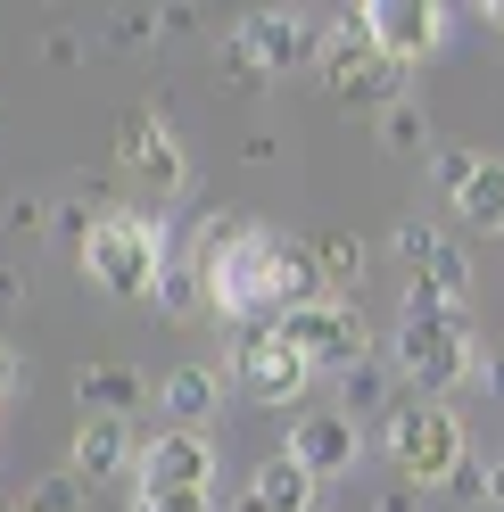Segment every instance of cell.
<instances>
[{
    "label": "cell",
    "instance_id": "6da1fadb",
    "mask_svg": "<svg viewBox=\"0 0 504 512\" xmlns=\"http://www.w3.org/2000/svg\"><path fill=\"white\" fill-rule=\"evenodd\" d=\"M83 273L100 281L108 298H157V273H166V232H157V215H133V207L100 215V232L83 240Z\"/></svg>",
    "mask_w": 504,
    "mask_h": 512
},
{
    "label": "cell",
    "instance_id": "7a4b0ae2",
    "mask_svg": "<svg viewBox=\"0 0 504 512\" xmlns=\"http://www.w3.org/2000/svg\"><path fill=\"white\" fill-rule=\"evenodd\" d=\"M389 463L405 471V488H455L463 471V422L447 405H397L389 413Z\"/></svg>",
    "mask_w": 504,
    "mask_h": 512
},
{
    "label": "cell",
    "instance_id": "3957f363",
    "mask_svg": "<svg viewBox=\"0 0 504 512\" xmlns=\"http://www.w3.org/2000/svg\"><path fill=\"white\" fill-rule=\"evenodd\" d=\"M397 372L414 380L430 405L447 397V389H463V380H471V331H463V314H405Z\"/></svg>",
    "mask_w": 504,
    "mask_h": 512
},
{
    "label": "cell",
    "instance_id": "277c9868",
    "mask_svg": "<svg viewBox=\"0 0 504 512\" xmlns=\"http://www.w3.org/2000/svg\"><path fill=\"white\" fill-rule=\"evenodd\" d=\"M273 331L306 356V372H356V364H372V331H364V314H356V306H339V298H314V306H298V314H281Z\"/></svg>",
    "mask_w": 504,
    "mask_h": 512
},
{
    "label": "cell",
    "instance_id": "5b68a950",
    "mask_svg": "<svg viewBox=\"0 0 504 512\" xmlns=\"http://www.w3.org/2000/svg\"><path fill=\"white\" fill-rule=\"evenodd\" d=\"M141 496H215V446L199 430H166L141 446Z\"/></svg>",
    "mask_w": 504,
    "mask_h": 512
},
{
    "label": "cell",
    "instance_id": "8992f818",
    "mask_svg": "<svg viewBox=\"0 0 504 512\" xmlns=\"http://www.w3.org/2000/svg\"><path fill=\"white\" fill-rule=\"evenodd\" d=\"M232 380H240L257 405H290V397L306 389V356H298L273 323H257V331H240V347H232Z\"/></svg>",
    "mask_w": 504,
    "mask_h": 512
},
{
    "label": "cell",
    "instance_id": "52a82bcc",
    "mask_svg": "<svg viewBox=\"0 0 504 512\" xmlns=\"http://www.w3.org/2000/svg\"><path fill=\"white\" fill-rule=\"evenodd\" d=\"M116 166L133 174L149 199H174V190H182V149H174V133L157 116H124L116 124Z\"/></svg>",
    "mask_w": 504,
    "mask_h": 512
},
{
    "label": "cell",
    "instance_id": "ba28073f",
    "mask_svg": "<svg viewBox=\"0 0 504 512\" xmlns=\"http://www.w3.org/2000/svg\"><path fill=\"white\" fill-rule=\"evenodd\" d=\"M290 455L314 471V479H331V471H356L364 455V430H356V413H339V405H314L290 422Z\"/></svg>",
    "mask_w": 504,
    "mask_h": 512
},
{
    "label": "cell",
    "instance_id": "9c48e42d",
    "mask_svg": "<svg viewBox=\"0 0 504 512\" xmlns=\"http://www.w3.org/2000/svg\"><path fill=\"white\" fill-rule=\"evenodd\" d=\"M323 298V265H314V248L290 240V232H265V323L281 314H298Z\"/></svg>",
    "mask_w": 504,
    "mask_h": 512
},
{
    "label": "cell",
    "instance_id": "30bf717a",
    "mask_svg": "<svg viewBox=\"0 0 504 512\" xmlns=\"http://www.w3.org/2000/svg\"><path fill=\"white\" fill-rule=\"evenodd\" d=\"M372 42H381L389 67H414V58L438 50V34H447V9H430V0H372Z\"/></svg>",
    "mask_w": 504,
    "mask_h": 512
},
{
    "label": "cell",
    "instance_id": "8fae6325",
    "mask_svg": "<svg viewBox=\"0 0 504 512\" xmlns=\"http://www.w3.org/2000/svg\"><path fill=\"white\" fill-rule=\"evenodd\" d=\"M240 42L257 50V67H265V75H290V67H306V58H323V34H314L306 17H281V9L240 17Z\"/></svg>",
    "mask_w": 504,
    "mask_h": 512
},
{
    "label": "cell",
    "instance_id": "7c38bea8",
    "mask_svg": "<svg viewBox=\"0 0 504 512\" xmlns=\"http://www.w3.org/2000/svg\"><path fill=\"white\" fill-rule=\"evenodd\" d=\"M314 496H323V479H314L290 446H281L273 463H257L248 471V496H240V512H314Z\"/></svg>",
    "mask_w": 504,
    "mask_h": 512
},
{
    "label": "cell",
    "instance_id": "4fadbf2b",
    "mask_svg": "<svg viewBox=\"0 0 504 512\" xmlns=\"http://www.w3.org/2000/svg\"><path fill=\"white\" fill-rule=\"evenodd\" d=\"M389 58H381V42H372V17L356 9V17H339L331 34H323V75H331V91H356V83H372Z\"/></svg>",
    "mask_w": 504,
    "mask_h": 512
},
{
    "label": "cell",
    "instance_id": "5bb4252c",
    "mask_svg": "<svg viewBox=\"0 0 504 512\" xmlns=\"http://www.w3.org/2000/svg\"><path fill=\"white\" fill-rule=\"evenodd\" d=\"M124 463H141L133 422H124V413H91V422L75 430V479L91 488V479H116Z\"/></svg>",
    "mask_w": 504,
    "mask_h": 512
},
{
    "label": "cell",
    "instance_id": "9a60e30c",
    "mask_svg": "<svg viewBox=\"0 0 504 512\" xmlns=\"http://www.w3.org/2000/svg\"><path fill=\"white\" fill-rule=\"evenodd\" d=\"M157 397H166V413H174L182 430L215 422V372H207V364H174V372H166V389H157Z\"/></svg>",
    "mask_w": 504,
    "mask_h": 512
},
{
    "label": "cell",
    "instance_id": "2e32d148",
    "mask_svg": "<svg viewBox=\"0 0 504 512\" xmlns=\"http://www.w3.org/2000/svg\"><path fill=\"white\" fill-rule=\"evenodd\" d=\"M149 306H166V314H207L215 306V281L191 265V256H166V273H157V298Z\"/></svg>",
    "mask_w": 504,
    "mask_h": 512
},
{
    "label": "cell",
    "instance_id": "e0dca14e",
    "mask_svg": "<svg viewBox=\"0 0 504 512\" xmlns=\"http://www.w3.org/2000/svg\"><path fill=\"white\" fill-rule=\"evenodd\" d=\"M455 215H463V223H480V232H504V157H480V174L463 182Z\"/></svg>",
    "mask_w": 504,
    "mask_h": 512
},
{
    "label": "cell",
    "instance_id": "ac0fdd59",
    "mask_svg": "<svg viewBox=\"0 0 504 512\" xmlns=\"http://www.w3.org/2000/svg\"><path fill=\"white\" fill-rule=\"evenodd\" d=\"M75 397L100 405V413H124V405H141V372H133V364H83Z\"/></svg>",
    "mask_w": 504,
    "mask_h": 512
},
{
    "label": "cell",
    "instance_id": "d6986e66",
    "mask_svg": "<svg viewBox=\"0 0 504 512\" xmlns=\"http://www.w3.org/2000/svg\"><path fill=\"white\" fill-rule=\"evenodd\" d=\"M17 512H83V479L75 471H50L34 496H17Z\"/></svg>",
    "mask_w": 504,
    "mask_h": 512
},
{
    "label": "cell",
    "instance_id": "ffe728a7",
    "mask_svg": "<svg viewBox=\"0 0 504 512\" xmlns=\"http://www.w3.org/2000/svg\"><path fill=\"white\" fill-rule=\"evenodd\" d=\"M215 67H224V83H232V91H257V83H265L257 50H248L240 34H224V42H215Z\"/></svg>",
    "mask_w": 504,
    "mask_h": 512
},
{
    "label": "cell",
    "instance_id": "44dd1931",
    "mask_svg": "<svg viewBox=\"0 0 504 512\" xmlns=\"http://www.w3.org/2000/svg\"><path fill=\"white\" fill-rule=\"evenodd\" d=\"M314 265H323V281H356L364 273V240H314Z\"/></svg>",
    "mask_w": 504,
    "mask_h": 512
},
{
    "label": "cell",
    "instance_id": "7402d4cb",
    "mask_svg": "<svg viewBox=\"0 0 504 512\" xmlns=\"http://www.w3.org/2000/svg\"><path fill=\"white\" fill-rule=\"evenodd\" d=\"M381 133H389V149H422V141H430V124H422L414 100H397V108H381Z\"/></svg>",
    "mask_w": 504,
    "mask_h": 512
},
{
    "label": "cell",
    "instance_id": "603a6c76",
    "mask_svg": "<svg viewBox=\"0 0 504 512\" xmlns=\"http://www.w3.org/2000/svg\"><path fill=\"white\" fill-rule=\"evenodd\" d=\"M430 174H438V190H447V199H463V182L480 174V157H471V149H438V157H430Z\"/></svg>",
    "mask_w": 504,
    "mask_h": 512
},
{
    "label": "cell",
    "instance_id": "cb8c5ba5",
    "mask_svg": "<svg viewBox=\"0 0 504 512\" xmlns=\"http://www.w3.org/2000/svg\"><path fill=\"white\" fill-rule=\"evenodd\" d=\"M397 256H405V265H430V256H438V232H430V223H397Z\"/></svg>",
    "mask_w": 504,
    "mask_h": 512
},
{
    "label": "cell",
    "instance_id": "d4e9b609",
    "mask_svg": "<svg viewBox=\"0 0 504 512\" xmlns=\"http://www.w3.org/2000/svg\"><path fill=\"white\" fill-rule=\"evenodd\" d=\"M339 397H356V405H372V397H381V372H372V364H356V372H339Z\"/></svg>",
    "mask_w": 504,
    "mask_h": 512
},
{
    "label": "cell",
    "instance_id": "484cf974",
    "mask_svg": "<svg viewBox=\"0 0 504 512\" xmlns=\"http://www.w3.org/2000/svg\"><path fill=\"white\" fill-rule=\"evenodd\" d=\"M133 512H215V496H141Z\"/></svg>",
    "mask_w": 504,
    "mask_h": 512
},
{
    "label": "cell",
    "instance_id": "4316f807",
    "mask_svg": "<svg viewBox=\"0 0 504 512\" xmlns=\"http://www.w3.org/2000/svg\"><path fill=\"white\" fill-rule=\"evenodd\" d=\"M480 496H488V504H496V512H504V455H496V463H488V479H480Z\"/></svg>",
    "mask_w": 504,
    "mask_h": 512
},
{
    "label": "cell",
    "instance_id": "83f0119b",
    "mask_svg": "<svg viewBox=\"0 0 504 512\" xmlns=\"http://www.w3.org/2000/svg\"><path fill=\"white\" fill-rule=\"evenodd\" d=\"M480 380H488V389H496V397H504V347H496V356H488V364H480Z\"/></svg>",
    "mask_w": 504,
    "mask_h": 512
},
{
    "label": "cell",
    "instance_id": "f1b7e54d",
    "mask_svg": "<svg viewBox=\"0 0 504 512\" xmlns=\"http://www.w3.org/2000/svg\"><path fill=\"white\" fill-rule=\"evenodd\" d=\"M17 389V356H9V347H0V397H9Z\"/></svg>",
    "mask_w": 504,
    "mask_h": 512
},
{
    "label": "cell",
    "instance_id": "f546056e",
    "mask_svg": "<svg viewBox=\"0 0 504 512\" xmlns=\"http://www.w3.org/2000/svg\"><path fill=\"white\" fill-rule=\"evenodd\" d=\"M381 512H414V496H405V488H389V496H381Z\"/></svg>",
    "mask_w": 504,
    "mask_h": 512
},
{
    "label": "cell",
    "instance_id": "4dcf8cb0",
    "mask_svg": "<svg viewBox=\"0 0 504 512\" xmlns=\"http://www.w3.org/2000/svg\"><path fill=\"white\" fill-rule=\"evenodd\" d=\"M0 306H17V281H9V273H0Z\"/></svg>",
    "mask_w": 504,
    "mask_h": 512
},
{
    "label": "cell",
    "instance_id": "1f68e13d",
    "mask_svg": "<svg viewBox=\"0 0 504 512\" xmlns=\"http://www.w3.org/2000/svg\"><path fill=\"white\" fill-rule=\"evenodd\" d=\"M488 25H504V0H488Z\"/></svg>",
    "mask_w": 504,
    "mask_h": 512
}]
</instances>
